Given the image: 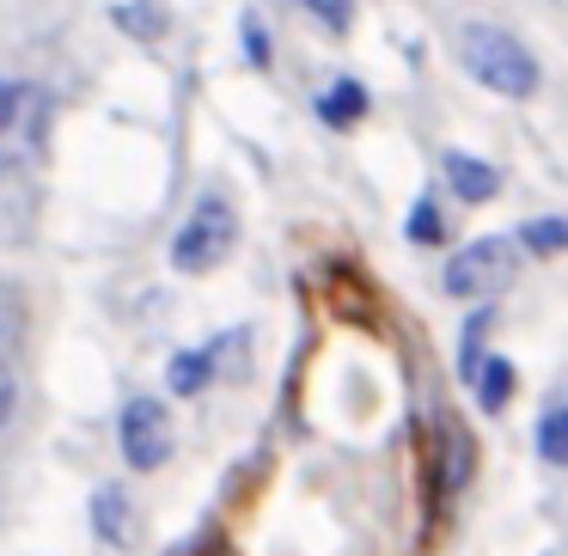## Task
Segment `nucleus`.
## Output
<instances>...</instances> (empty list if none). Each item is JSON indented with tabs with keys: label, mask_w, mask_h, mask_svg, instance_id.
Segmentation results:
<instances>
[{
	"label": "nucleus",
	"mask_w": 568,
	"mask_h": 556,
	"mask_svg": "<svg viewBox=\"0 0 568 556\" xmlns=\"http://www.w3.org/2000/svg\"><path fill=\"white\" fill-rule=\"evenodd\" d=\"M519 275V239H470L446 263V294L453 300H495Z\"/></svg>",
	"instance_id": "3"
},
{
	"label": "nucleus",
	"mask_w": 568,
	"mask_h": 556,
	"mask_svg": "<svg viewBox=\"0 0 568 556\" xmlns=\"http://www.w3.org/2000/svg\"><path fill=\"white\" fill-rule=\"evenodd\" d=\"M514 380H519V373H514V361H507V355H489V361H483L477 385H470L483 416H501V410L514 404Z\"/></svg>",
	"instance_id": "8"
},
{
	"label": "nucleus",
	"mask_w": 568,
	"mask_h": 556,
	"mask_svg": "<svg viewBox=\"0 0 568 556\" xmlns=\"http://www.w3.org/2000/svg\"><path fill=\"white\" fill-rule=\"evenodd\" d=\"M514 239H519V251H531V257H556V251H568V221H526Z\"/></svg>",
	"instance_id": "13"
},
{
	"label": "nucleus",
	"mask_w": 568,
	"mask_h": 556,
	"mask_svg": "<svg viewBox=\"0 0 568 556\" xmlns=\"http://www.w3.org/2000/svg\"><path fill=\"white\" fill-rule=\"evenodd\" d=\"M318 117L331 129H355L361 117H367V87H361V80H336V87L318 99Z\"/></svg>",
	"instance_id": "10"
},
{
	"label": "nucleus",
	"mask_w": 568,
	"mask_h": 556,
	"mask_svg": "<svg viewBox=\"0 0 568 556\" xmlns=\"http://www.w3.org/2000/svg\"><path fill=\"white\" fill-rule=\"evenodd\" d=\"M440 172H446V184H453V196L470 202V209L501 196V172H495L489 160H477V153H446Z\"/></svg>",
	"instance_id": "6"
},
{
	"label": "nucleus",
	"mask_w": 568,
	"mask_h": 556,
	"mask_svg": "<svg viewBox=\"0 0 568 556\" xmlns=\"http://www.w3.org/2000/svg\"><path fill=\"white\" fill-rule=\"evenodd\" d=\"M483 336H489V306L483 312H470V324H465V343H458V380L465 385H477V373H483Z\"/></svg>",
	"instance_id": "12"
},
{
	"label": "nucleus",
	"mask_w": 568,
	"mask_h": 556,
	"mask_svg": "<svg viewBox=\"0 0 568 556\" xmlns=\"http://www.w3.org/2000/svg\"><path fill=\"white\" fill-rule=\"evenodd\" d=\"M458 62H465V74L477 80V87H489L495 99H531L538 80H544L526 43L501 26H483V19H470V26L458 31Z\"/></svg>",
	"instance_id": "1"
},
{
	"label": "nucleus",
	"mask_w": 568,
	"mask_h": 556,
	"mask_svg": "<svg viewBox=\"0 0 568 556\" xmlns=\"http://www.w3.org/2000/svg\"><path fill=\"white\" fill-rule=\"evenodd\" d=\"M409 239H416V245H440V214H434L428 196L416 202V214H409Z\"/></svg>",
	"instance_id": "16"
},
{
	"label": "nucleus",
	"mask_w": 568,
	"mask_h": 556,
	"mask_svg": "<svg viewBox=\"0 0 568 556\" xmlns=\"http://www.w3.org/2000/svg\"><path fill=\"white\" fill-rule=\"evenodd\" d=\"M470 477H477V446H470V428L446 416V422H440V465H434V489H440V495H458Z\"/></svg>",
	"instance_id": "5"
},
{
	"label": "nucleus",
	"mask_w": 568,
	"mask_h": 556,
	"mask_svg": "<svg viewBox=\"0 0 568 556\" xmlns=\"http://www.w3.org/2000/svg\"><path fill=\"white\" fill-rule=\"evenodd\" d=\"M209 380H214V343L209 348H184V355H172V367H165V385H172L178 397H196Z\"/></svg>",
	"instance_id": "11"
},
{
	"label": "nucleus",
	"mask_w": 568,
	"mask_h": 556,
	"mask_svg": "<svg viewBox=\"0 0 568 556\" xmlns=\"http://www.w3.org/2000/svg\"><path fill=\"white\" fill-rule=\"evenodd\" d=\"M116 26H123L129 38H160L165 19L153 13V7H135V0H123V7H116Z\"/></svg>",
	"instance_id": "14"
},
{
	"label": "nucleus",
	"mask_w": 568,
	"mask_h": 556,
	"mask_svg": "<svg viewBox=\"0 0 568 556\" xmlns=\"http://www.w3.org/2000/svg\"><path fill=\"white\" fill-rule=\"evenodd\" d=\"M245 55H251V68H270V31H263L257 13H245Z\"/></svg>",
	"instance_id": "17"
},
{
	"label": "nucleus",
	"mask_w": 568,
	"mask_h": 556,
	"mask_svg": "<svg viewBox=\"0 0 568 556\" xmlns=\"http://www.w3.org/2000/svg\"><path fill=\"white\" fill-rule=\"evenodd\" d=\"M13 331H19V312H13V294L0 287V348L13 343Z\"/></svg>",
	"instance_id": "18"
},
{
	"label": "nucleus",
	"mask_w": 568,
	"mask_h": 556,
	"mask_svg": "<svg viewBox=\"0 0 568 556\" xmlns=\"http://www.w3.org/2000/svg\"><path fill=\"white\" fill-rule=\"evenodd\" d=\"M13 367H7V361H0V428H7V416H13Z\"/></svg>",
	"instance_id": "19"
},
{
	"label": "nucleus",
	"mask_w": 568,
	"mask_h": 556,
	"mask_svg": "<svg viewBox=\"0 0 568 556\" xmlns=\"http://www.w3.org/2000/svg\"><path fill=\"white\" fill-rule=\"evenodd\" d=\"M233 245H239L233 202L202 196L196 209H190V221L178 226V239H172V270L178 275H209V270H221V263L233 257Z\"/></svg>",
	"instance_id": "2"
},
{
	"label": "nucleus",
	"mask_w": 568,
	"mask_h": 556,
	"mask_svg": "<svg viewBox=\"0 0 568 556\" xmlns=\"http://www.w3.org/2000/svg\"><path fill=\"white\" fill-rule=\"evenodd\" d=\"M116 434H123V458L135 471H160L172 458V416H165L160 397H129L123 416H116Z\"/></svg>",
	"instance_id": "4"
},
{
	"label": "nucleus",
	"mask_w": 568,
	"mask_h": 556,
	"mask_svg": "<svg viewBox=\"0 0 568 556\" xmlns=\"http://www.w3.org/2000/svg\"><path fill=\"white\" fill-rule=\"evenodd\" d=\"M92 526H99L104 544H116V550H129V544L141 538V519H135V502H129L116 483H104L99 495H92Z\"/></svg>",
	"instance_id": "7"
},
{
	"label": "nucleus",
	"mask_w": 568,
	"mask_h": 556,
	"mask_svg": "<svg viewBox=\"0 0 568 556\" xmlns=\"http://www.w3.org/2000/svg\"><path fill=\"white\" fill-rule=\"evenodd\" d=\"M300 7H306L312 19H324L331 31H348V26H355V0H300Z\"/></svg>",
	"instance_id": "15"
},
{
	"label": "nucleus",
	"mask_w": 568,
	"mask_h": 556,
	"mask_svg": "<svg viewBox=\"0 0 568 556\" xmlns=\"http://www.w3.org/2000/svg\"><path fill=\"white\" fill-rule=\"evenodd\" d=\"M13 111H19V87L13 80H0V129L13 123Z\"/></svg>",
	"instance_id": "20"
},
{
	"label": "nucleus",
	"mask_w": 568,
	"mask_h": 556,
	"mask_svg": "<svg viewBox=\"0 0 568 556\" xmlns=\"http://www.w3.org/2000/svg\"><path fill=\"white\" fill-rule=\"evenodd\" d=\"M538 458L556 465V471H568V392L550 397L544 416H538Z\"/></svg>",
	"instance_id": "9"
}]
</instances>
